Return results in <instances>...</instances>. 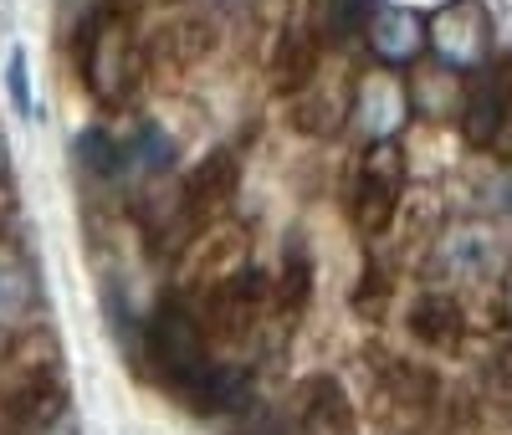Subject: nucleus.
Returning a JSON list of instances; mask_svg holds the SVG:
<instances>
[{"label": "nucleus", "mask_w": 512, "mask_h": 435, "mask_svg": "<svg viewBox=\"0 0 512 435\" xmlns=\"http://www.w3.org/2000/svg\"><path fill=\"white\" fill-rule=\"evenodd\" d=\"M144 354L159 364V374L175 384V395H185V389L216 364L205 354V323L185 308V302H159V308L149 313L144 323Z\"/></svg>", "instance_id": "f257e3e1"}, {"label": "nucleus", "mask_w": 512, "mask_h": 435, "mask_svg": "<svg viewBox=\"0 0 512 435\" xmlns=\"http://www.w3.org/2000/svg\"><path fill=\"white\" fill-rule=\"evenodd\" d=\"M308 292H313V261L303 251V241H292L287 261H282V282H277V308L282 318H297L308 308Z\"/></svg>", "instance_id": "aec40b11"}, {"label": "nucleus", "mask_w": 512, "mask_h": 435, "mask_svg": "<svg viewBox=\"0 0 512 435\" xmlns=\"http://www.w3.org/2000/svg\"><path fill=\"white\" fill-rule=\"evenodd\" d=\"M47 379H67L62 374V343L47 328L16 333L11 348L0 354V395H16V389L47 384Z\"/></svg>", "instance_id": "1a4fd4ad"}, {"label": "nucleus", "mask_w": 512, "mask_h": 435, "mask_svg": "<svg viewBox=\"0 0 512 435\" xmlns=\"http://www.w3.org/2000/svg\"><path fill=\"white\" fill-rule=\"evenodd\" d=\"M502 318L512 323V267L502 272Z\"/></svg>", "instance_id": "bb28decb"}, {"label": "nucleus", "mask_w": 512, "mask_h": 435, "mask_svg": "<svg viewBox=\"0 0 512 435\" xmlns=\"http://www.w3.org/2000/svg\"><path fill=\"white\" fill-rule=\"evenodd\" d=\"M0 174H6V134H0Z\"/></svg>", "instance_id": "cd10ccee"}, {"label": "nucleus", "mask_w": 512, "mask_h": 435, "mask_svg": "<svg viewBox=\"0 0 512 435\" xmlns=\"http://www.w3.org/2000/svg\"><path fill=\"white\" fill-rule=\"evenodd\" d=\"M72 149H77V164L88 174H98V180H118L123 174V144H113L103 128H82Z\"/></svg>", "instance_id": "412c9836"}, {"label": "nucleus", "mask_w": 512, "mask_h": 435, "mask_svg": "<svg viewBox=\"0 0 512 435\" xmlns=\"http://www.w3.org/2000/svg\"><path fill=\"white\" fill-rule=\"evenodd\" d=\"M175 164V139L164 134L154 118H144L134 128V139L123 144V169H144V174H169Z\"/></svg>", "instance_id": "6ab92c4d"}, {"label": "nucleus", "mask_w": 512, "mask_h": 435, "mask_svg": "<svg viewBox=\"0 0 512 435\" xmlns=\"http://www.w3.org/2000/svg\"><path fill=\"white\" fill-rule=\"evenodd\" d=\"M241 185V164L231 149H210L195 169H190V180H185V210L195 215V226L205 231V221L216 215Z\"/></svg>", "instance_id": "f8f14e48"}, {"label": "nucleus", "mask_w": 512, "mask_h": 435, "mask_svg": "<svg viewBox=\"0 0 512 435\" xmlns=\"http://www.w3.org/2000/svg\"><path fill=\"white\" fill-rule=\"evenodd\" d=\"M241 267H251V261H246V236L231 231V226L200 231V236L190 241V251H185V272H190V282L205 287V292L216 287V282H226V277H236Z\"/></svg>", "instance_id": "ddd939ff"}, {"label": "nucleus", "mask_w": 512, "mask_h": 435, "mask_svg": "<svg viewBox=\"0 0 512 435\" xmlns=\"http://www.w3.org/2000/svg\"><path fill=\"white\" fill-rule=\"evenodd\" d=\"M507 267H512V246L492 221H456V226L436 231V246H431V272L436 277L477 282V277H492V272H507Z\"/></svg>", "instance_id": "20e7f679"}, {"label": "nucleus", "mask_w": 512, "mask_h": 435, "mask_svg": "<svg viewBox=\"0 0 512 435\" xmlns=\"http://www.w3.org/2000/svg\"><path fill=\"white\" fill-rule=\"evenodd\" d=\"M364 41H369L374 67H390V72H410L425 52H431V31H425V21L405 6H379Z\"/></svg>", "instance_id": "6e6552de"}, {"label": "nucleus", "mask_w": 512, "mask_h": 435, "mask_svg": "<svg viewBox=\"0 0 512 435\" xmlns=\"http://www.w3.org/2000/svg\"><path fill=\"white\" fill-rule=\"evenodd\" d=\"M415 103H410V82L390 67H369L354 82V128L364 134V144H400L405 123H410Z\"/></svg>", "instance_id": "423d86ee"}, {"label": "nucleus", "mask_w": 512, "mask_h": 435, "mask_svg": "<svg viewBox=\"0 0 512 435\" xmlns=\"http://www.w3.org/2000/svg\"><path fill=\"white\" fill-rule=\"evenodd\" d=\"M354 82H359V77H354L344 62H323L318 77L287 98L292 128H297V134H308V139L338 134V128L354 118Z\"/></svg>", "instance_id": "39448f33"}, {"label": "nucleus", "mask_w": 512, "mask_h": 435, "mask_svg": "<svg viewBox=\"0 0 512 435\" xmlns=\"http://www.w3.org/2000/svg\"><path fill=\"white\" fill-rule=\"evenodd\" d=\"M323 67V52H318V36L308 26H282L277 47H272V82L292 98L297 87H308Z\"/></svg>", "instance_id": "2eb2a0df"}, {"label": "nucleus", "mask_w": 512, "mask_h": 435, "mask_svg": "<svg viewBox=\"0 0 512 435\" xmlns=\"http://www.w3.org/2000/svg\"><path fill=\"white\" fill-rule=\"evenodd\" d=\"M267 297H272V282L256 267H241L236 277H226L205 292V328L226 343H241V338H251L256 323H262Z\"/></svg>", "instance_id": "0eeeda50"}, {"label": "nucleus", "mask_w": 512, "mask_h": 435, "mask_svg": "<svg viewBox=\"0 0 512 435\" xmlns=\"http://www.w3.org/2000/svg\"><path fill=\"white\" fill-rule=\"evenodd\" d=\"M6 87H11V108L16 113H36L31 108V72H26V52L21 47H11V57H6Z\"/></svg>", "instance_id": "b1692460"}, {"label": "nucleus", "mask_w": 512, "mask_h": 435, "mask_svg": "<svg viewBox=\"0 0 512 435\" xmlns=\"http://www.w3.org/2000/svg\"><path fill=\"white\" fill-rule=\"evenodd\" d=\"M405 328L420 348L451 354V348H461V338H466V313H461V302L451 292H420L410 302V313H405Z\"/></svg>", "instance_id": "9d476101"}, {"label": "nucleus", "mask_w": 512, "mask_h": 435, "mask_svg": "<svg viewBox=\"0 0 512 435\" xmlns=\"http://www.w3.org/2000/svg\"><path fill=\"white\" fill-rule=\"evenodd\" d=\"M400 190H405V185L379 180V174H364V169H359L354 195H349L354 231H364V236H384V231H390L395 215H400Z\"/></svg>", "instance_id": "f3484780"}, {"label": "nucleus", "mask_w": 512, "mask_h": 435, "mask_svg": "<svg viewBox=\"0 0 512 435\" xmlns=\"http://www.w3.org/2000/svg\"><path fill=\"white\" fill-rule=\"evenodd\" d=\"M297 435H359L354 400L344 395V384L318 374L303 384V405H297Z\"/></svg>", "instance_id": "9b49d317"}, {"label": "nucleus", "mask_w": 512, "mask_h": 435, "mask_svg": "<svg viewBox=\"0 0 512 435\" xmlns=\"http://www.w3.org/2000/svg\"><path fill=\"white\" fill-rule=\"evenodd\" d=\"M502 123H507V82L477 72V82L461 98V139L472 149H487L502 134Z\"/></svg>", "instance_id": "4468645a"}, {"label": "nucleus", "mask_w": 512, "mask_h": 435, "mask_svg": "<svg viewBox=\"0 0 512 435\" xmlns=\"http://www.w3.org/2000/svg\"><path fill=\"white\" fill-rule=\"evenodd\" d=\"M180 400L200 415H231V410L251 405V374L236 369V364H210Z\"/></svg>", "instance_id": "dca6fc26"}, {"label": "nucleus", "mask_w": 512, "mask_h": 435, "mask_svg": "<svg viewBox=\"0 0 512 435\" xmlns=\"http://www.w3.org/2000/svg\"><path fill=\"white\" fill-rule=\"evenodd\" d=\"M26 435H82V430H77V415H67L57 425H41V430H26Z\"/></svg>", "instance_id": "a878e982"}, {"label": "nucleus", "mask_w": 512, "mask_h": 435, "mask_svg": "<svg viewBox=\"0 0 512 435\" xmlns=\"http://www.w3.org/2000/svg\"><path fill=\"white\" fill-rule=\"evenodd\" d=\"M374 11H379V0H323V36L354 41L369 31Z\"/></svg>", "instance_id": "4be33fe9"}, {"label": "nucleus", "mask_w": 512, "mask_h": 435, "mask_svg": "<svg viewBox=\"0 0 512 435\" xmlns=\"http://www.w3.org/2000/svg\"><path fill=\"white\" fill-rule=\"evenodd\" d=\"M31 313H36V277L16 251L0 246V328H16Z\"/></svg>", "instance_id": "a211bd4d"}, {"label": "nucleus", "mask_w": 512, "mask_h": 435, "mask_svg": "<svg viewBox=\"0 0 512 435\" xmlns=\"http://www.w3.org/2000/svg\"><path fill=\"white\" fill-rule=\"evenodd\" d=\"M139 67H144V57L134 47V36H128V21L113 11H93L88 41H82V77H88L93 98L118 108L139 87Z\"/></svg>", "instance_id": "f03ea898"}, {"label": "nucleus", "mask_w": 512, "mask_h": 435, "mask_svg": "<svg viewBox=\"0 0 512 435\" xmlns=\"http://www.w3.org/2000/svg\"><path fill=\"white\" fill-rule=\"evenodd\" d=\"M384 395H390L395 405L420 410V405H431L436 379L425 374V369H415V364H390V369H384Z\"/></svg>", "instance_id": "5701e85b"}, {"label": "nucleus", "mask_w": 512, "mask_h": 435, "mask_svg": "<svg viewBox=\"0 0 512 435\" xmlns=\"http://www.w3.org/2000/svg\"><path fill=\"white\" fill-rule=\"evenodd\" d=\"M384 292H390V277H384V267H369L354 287V308H369V302H379Z\"/></svg>", "instance_id": "393cba45"}, {"label": "nucleus", "mask_w": 512, "mask_h": 435, "mask_svg": "<svg viewBox=\"0 0 512 435\" xmlns=\"http://www.w3.org/2000/svg\"><path fill=\"white\" fill-rule=\"evenodd\" d=\"M431 31V57L451 67L456 77H477L492 62V11L482 0H446V6L425 21Z\"/></svg>", "instance_id": "7ed1b4c3"}]
</instances>
